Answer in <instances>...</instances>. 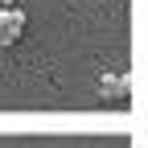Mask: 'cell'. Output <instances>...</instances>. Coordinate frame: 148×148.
I'll return each instance as SVG.
<instances>
[{"mask_svg": "<svg viewBox=\"0 0 148 148\" xmlns=\"http://www.w3.org/2000/svg\"><path fill=\"white\" fill-rule=\"evenodd\" d=\"M25 37V12L21 8H0V49H8V45H16Z\"/></svg>", "mask_w": 148, "mask_h": 148, "instance_id": "obj_1", "label": "cell"}, {"mask_svg": "<svg viewBox=\"0 0 148 148\" xmlns=\"http://www.w3.org/2000/svg\"><path fill=\"white\" fill-rule=\"evenodd\" d=\"M0 8H12V0H0Z\"/></svg>", "mask_w": 148, "mask_h": 148, "instance_id": "obj_2", "label": "cell"}]
</instances>
